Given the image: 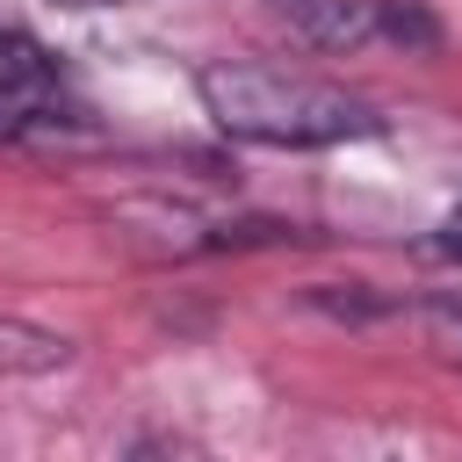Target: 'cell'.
Here are the masks:
<instances>
[{"instance_id":"1","label":"cell","mask_w":462,"mask_h":462,"mask_svg":"<svg viewBox=\"0 0 462 462\" xmlns=\"http://www.w3.org/2000/svg\"><path fill=\"white\" fill-rule=\"evenodd\" d=\"M195 94H202V116L224 137L282 144V152L354 144V137H375L383 130V116L361 94L325 87V79H303V72H267V65H202L195 72Z\"/></svg>"},{"instance_id":"2","label":"cell","mask_w":462,"mask_h":462,"mask_svg":"<svg viewBox=\"0 0 462 462\" xmlns=\"http://www.w3.org/2000/svg\"><path fill=\"white\" fill-rule=\"evenodd\" d=\"M267 7L303 51H325V58H354L375 43H419V51L440 43L433 14H419L404 0H267Z\"/></svg>"},{"instance_id":"3","label":"cell","mask_w":462,"mask_h":462,"mask_svg":"<svg viewBox=\"0 0 462 462\" xmlns=\"http://www.w3.org/2000/svg\"><path fill=\"white\" fill-rule=\"evenodd\" d=\"M72 361V339L29 318H0V375H58Z\"/></svg>"},{"instance_id":"4","label":"cell","mask_w":462,"mask_h":462,"mask_svg":"<svg viewBox=\"0 0 462 462\" xmlns=\"http://www.w3.org/2000/svg\"><path fill=\"white\" fill-rule=\"evenodd\" d=\"M419 318H426V339H433V354L462 368V296H433Z\"/></svg>"},{"instance_id":"5","label":"cell","mask_w":462,"mask_h":462,"mask_svg":"<svg viewBox=\"0 0 462 462\" xmlns=\"http://www.w3.org/2000/svg\"><path fill=\"white\" fill-rule=\"evenodd\" d=\"M448 245H455V253H462V209H455V217H448Z\"/></svg>"},{"instance_id":"6","label":"cell","mask_w":462,"mask_h":462,"mask_svg":"<svg viewBox=\"0 0 462 462\" xmlns=\"http://www.w3.org/2000/svg\"><path fill=\"white\" fill-rule=\"evenodd\" d=\"M58 7H123V0H58Z\"/></svg>"}]
</instances>
